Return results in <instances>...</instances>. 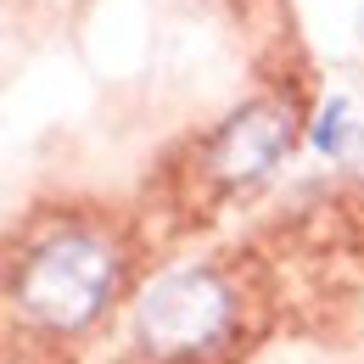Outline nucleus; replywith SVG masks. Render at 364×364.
I'll use <instances>...</instances> for the list:
<instances>
[{"label":"nucleus","instance_id":"obj_2","mask_svg":"<svg viewBox=\"0 0 364 364\" xmlns=\"http://www.w3.org/2000/svg\"><path fill=\"white\" fill-rule=\"evenodd\" d=\"M230 303L225 280L208 269H168L157 274L135 303V336L151 359L180 364V359H202L230 336Z\"/></svg>","mask_w":364,"mask_h":364},{"label":"nucleus","instance_id":"obj_4","mask_svg":"<svg viewBox=\"0 0 364 364\" xmlns=\"http://www.w3.org/2000/svg\"><path fill=\"white\" fill-rule=\"evenodd\" d=\"M342 140H348V101H325V112L314 124V146L319 151H342Z\"/></svg>","mask_w":364,"mask_h":364},{"label":"nucleus","instance_id":"obj_3","mask_svg":"<svg viewBox=\"0 0 364 364\" xmlns=\"http://www.w3.org/2000/svg\"><path fill=\"white\" fill-rule=\"evenodd\" d=\"M286 146H291V118H286V107L252 101V107H241L225 129L213 135V146H208V168H213L225 185H241V180L269 174Z\"/></svg>","mask_w":364,"mask_h":364},{"label":"nucleus","instance_id":"obj_1","mask_svg":"<svg viewBox=\"0 0 364 364\" xmlns=\"http://www.w3.org/2000/svg\"><path fill=\"white\" fill-rule=\"evenodd\" d=\"M112 280H118V258H112L107 241H95V235H50L17 269L11 297L46 331H85L107 309Z\"/></svg>","mask_w":364,"mask_h":364}]
</instances>
